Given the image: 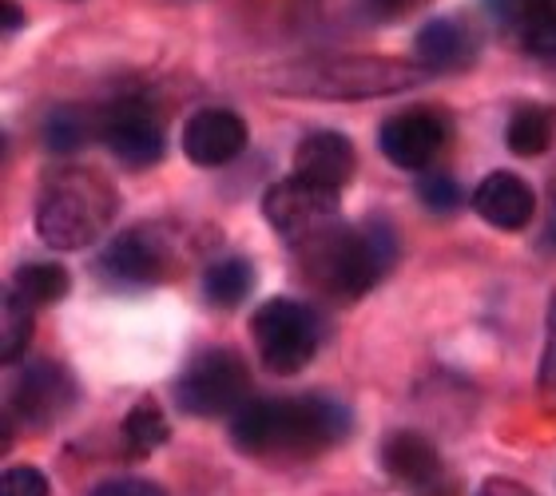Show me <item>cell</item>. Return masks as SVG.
Returning a JSON list of instances; mask_svg holds the SVG:
<instances>
[{
    "instance_id": "obj_1",
    "label": "cell",
    "mask_w": 556,
    "mask_h": 496,
    "mask_svg": "<svg viewBox=\"0 0 556 496\" xmlns=\"http://www.w3.org/2000/svg\"><path fill=\"white\" fill-rule=\"evenodd\" d=\"M350 429H354V417L346 405L323 397V393L258 397L231 417L235 449L247 457H267V461L318 457V453L342 445L350 437Z\"/></svg>"
},
{
    "instance_id": "obj_2",
    "label": "cell",
    "mask_w": 556,
    "mask_h": 496,
    "mask_svg": "<svg viewBox=\"0 0 556 496\" xmlns=\"http://www.w3.org/2000/svg\"><path fill=\"white\" fill-rule=\"evenodd\" d=\"M302 246L306 275L342 302H354L370 294L397 263V239L382 219H370L362 227H326Z\"/></svg>"
},
{
    "instance_id": "obj_3",
    "label": "cell",
    "mask_w": 556,
    "mask_h": 496,
    "mask_svg": "<svg viewBox=\"0 0 556 496\" xmlns=\"http://www.w3.org/2000/svg\"><path fill=\"white\" fill-rule=\"evenodd\" d=\"M116 219V191L92 167H64L36 203V234L52 251H88Z\"/></svg>"
},
{
    "instance_id": "obj_4",
    "label": "cell",
    "mask_w": 556,
    "mask_h": 496,
    "mask_svg": "<svg viewBox=\"0 0 556 496\" xmlns=\"http://www.w3.org/2000/svg\"><path fill=\"white\" fill-rule=\"evenodd\" d=\"M426 80V68L390 56H338L299 64L278 76V88L290 96H314V100H374L417 88Z\"/></svg>"
},
{
    "instance_id": "obj_5",
    "label": "cell",
    "mask_w": 556,
    "mask_h": 496,
    "mask_svg": "<svg viewBox=\"0 0 556 496\" xmlns=\"http://www.w3.org/2000/svg\"><path fill=\"white\" fill-rule=\"evenodd\" d=\"M251 397V370L231 346L199 349L187 370L175 378V402L187 417H235Z\"/></svg>"
},
{
    "instance_id": "obj_6",
    "label": "cell",
    "mask_w": 556,
    "mask_h": 496,
    "mask_svg": "<svg viewBox=\"0 0 556 496\" xmlns=\"http://www.w3.org/2000/svg\"><path fill=\"white\" fill-rule=\"evenodd\" d=\"M251 338L263 366L278 378H290L306 370L323 346V318L294 298H270L251 318Z\"/></svg>"
},
{
    "instance_id": "obj_7",
    "label": "cell",
    "mask_w": 556,
    "mask_h": 496,
    "mask_svg": "<svg viewBox=\"0 0 556 496\" xmlns=\"http://www.w3.org/2000/svg\"><path fill=\"white\" fill-rule=\"evenodd\" d=\"M80 390L64 366L56 361H28L21 378L9 385V402H4V441L24 433H40V429L56 425L72 414Z\"/></svg>"
},
{
    "instance_id": "obj_8",
    "label": "cell",
    "mask_w": 556,
    "mask_h": 496,
    "mask_svg": "<svg viewBox=\"0 0 556 496\" xmlns=\"http://www.w3.org/2000/svg\"><path fill=\"white\" fill-rule=\"evenodd\" d=\"M338 211H342V199H338L334 187L314 183L299 171L290 179H278L263 195V219L270 222V231L278 239H287L294 246L314 239L326 227H334Z\"/></svg>"
},
{
    "instance_id": "obj_9",
    "label": "cell",
    "mask_w": 556,
    "mask_h": 496,
    "mask_svg": "<svg viewBox=\"0 0 556 496\" xmlns=\"http://www.w3.org/2000/svg\"><path fill=\"white\" fill-rule=\"evenodd\" d=\"M100 139L108 143V151L119 160V167L128 171H148L163 160L167 136H163L160 112H151L148 100L124 96L100 116Z\"/></svg>"
},
{
    "instance_id": "obj_10",
    "label": "cell",
    "mask_w": 556,
    "mask_h": 496,
    "mask_svg": "<svg viewBox=\"0 0 556 496\" xmlns=\"http://www.w3.org/2000/svg\"><path fill=\"white\" fill-rule=\"evenodd\" d=\"M175 246L163 227H131L116 234L100 254V275L116 287H155L172 275Z\"/></svg>"
},
{
    "instance_id": "obj_11",
    "label": "cell",
    "mask_w": 556,
    "mask_h": 496,
    "mask_svg": "<svg viewBox=\"0 0 556 496\" xmlns=\"http://www.w3.org/2000/svg\"><path fill=\"white\" fill-rule=\"evenodd\" d=\"M450 139V127L445 119L433 112V107H406L382 124V155L402 171H426L429 163L438 160L441 148Z\"/></svg>"
},
{
    "instance_id": "obj_12",
    "label": "cell",
    "mask_w": 556,
    "mask_h": 496,
    "mask_svg": "<svg viewBox=\"0 0 556 496\" xmlns=\"http://www.w3.org/2000/svg\"><path fill=\"white\" fill-rule=\"evenodd\" d=\"M247 124L231 107H203L184 124V155L195 167H227L247 151Z\"/></svg>"
},
{
    "instance_id": "obj_13",
    "label": "cell",
    "mask_w": 556,
    "mask_h": 496,
    "mask_svg": "<svg viewBox=\"0 0 556 496\" xmlns=\"http://www.w3.org/2000/svg\"><path fill=\"white\" fill-rule=\"evenodd\" d=\"M473 211L497 231H525L536 215V195L521 175L493 171L473 187Z\"/></svg>"
},
{
    "instance_id": "obj_14",
    "label": "cell",
    "mask_w": 556,
    "mask_h": 496,
    "mask_svg": "<svg viewBox=\"0 0 556 496\" xmlns=\"http://www.w3.org/2000/svg\"><path fill=\"white\" fill-rule=\"evenodd\" d=\"M294 171L314 179V183L342 191L358 171V151L342 131H311L294 148Z\"/></svg>"
},
{
    "instance_id": "obj_15",
    "label": "cell",
    "mask_w": 556,
    "mask_h": 496,
    "mask_svg": "<svg viewBox=\"0 0 556 496\" xmlns=\"http://www.w3.org/2000/svg\"><path fill=\"white\" fill-rule=\"evenodd\" d=\"M414 56L426 72H438V76H450V72L473 68L477 60V36L473 28H465L462 21L453 16H441V21H429L414 40Z\"/></svg>"
},
{
    "instance_id": "obj_16",
    "label": "cell",
    "mask_w": 556,
    "mask_h": 496,
    "mask_svg": "<svg viewBox=\"0 0 556 496\" xmlns=\"http://www.w3.org/2000/svg\"><path fill=\"white\" fill-rule=\"evenodd\" d=\"M382 469L394 485L426 488L441 476V453L426 433L397 429L382 441Z\"/></svg>"
},
{
    "instance_id": "obj_17",
    "label": "cell",
    "mask_w": 556,
    "mask_h": 496,
    "mask_svg": "<svg viewBox=\"0 0 556 496\" xmlns=\"http://www.w3.org/2000/svg\"><path fill=\"white\" fill-rule=\"evenodd\" d=\"M255 290V263L243 258V254H227V258H215L203 275V294H207L211 306L219 310H239Z\"/></svg>"
},
{
    "instance_id": "obj_18",
    "label": "cell",
    "mask_w": 556,
    "mask_h": 496,
    "mask_svg": "<svg viewBox=\"0 0 556 496\" xmlns=\"http://www.w3.org/2000/svg\"><path fill=\"white\" fill-rule=\"evenodd\" d=\"M556 139V112L545 104H525L513 112L509 127H505V143H509L513 155H545Z\"/></svg>"
},
{
    "instance_id": "obj_19",
    "label": "cell",
    "mask_w": 556,
    "mask_h": 496,
    "mask_svg": "<svg viewBox=\"0 0 556 496\" xmlns=\"http://www.w3.org/2000/svg\"><path fill=\"white\" fill-rule=\"evenodd\" d=\"M119 433H124V449H128V457L139 461V457H151L160 445H167V437H172V421H167V414L160 409L155 397H143V402H136L128 409Z\"/></svg>"
},
{
    "instance_id": "obj_20",
    "label": "cell",
    "mask_w": 556,
    "mask_h": 496,
    "mask_svg": "<svg viewBox=\"0 0 556 496\" xmlns=\"http://www.w3.org/2000/svg\"><path fill=\"white\" fill-rule=\"evenodd\" d=\"M12 294L24 298L28 306H56L60 298H68L72 275L60 263H24L16 275H12Z\"/></svg>"
},
{
    "instance_id": "obj_21",
    "label": "cell",
    "mask_w": 556,
    "mask_h": 496,
    "mask_svg": "<svg viewBox=\"0 0 556 496\" xmlns=\"http://www.w3.org/2000/svg\"><path fill=\"white\" fill-rule=\"evenodd\" d=\"M96 131H100V116L84 112V107L64 104L48 116L45 143H48V151H56V155H76V151H80Z\"/></svg>"
},
{
    "instance_id": "obj_22",
    "label": "cell",
    "mask_w": 556,
    "mask_h": 496,
    "mask_svg": "<svg viewBox=\"0 0 556 496\" xmlns=\"http://www.w3.org/2000/svg\"><path fill=\"white\" fill-rule=\"evenodd\" d=\"M517 33L536 56H556V0H517Z\"/></svg>"
},
{
    "instance_id": "obj_23",
    "label": "cell",
    "mask_w": 556,
    "mask_h": 496,
    "mask_svg": "<svg viewBox=\"0 0 556 496\" xmlns=\"http://www.w3.org/2000/svg\"><path fill=\"white\" fill-rule=\"evenodd\" d=\"M33 330H36V318H33V306L16 294H4V318H0V358L9 361H21L24 349L33 346Z\"/></svg>"
},
{
    "instance_id": "obj_24",
    "label": "cell",
    "mask_w": 556,
    "mask_h": 496,
    "mask_svg": "<svg viewBox=\"0 0 556 496\" xmlns=\"http://www.w3.org/2000/svg\"><path fill=\"white\" fill-rule=\"evenodd\" d=\"M417 199L426 203L433 215H453V211L465 203V187L453 179V175H426L421 183H417Z\"/></svg>"
},
{
    "instance_id": "obj_25",
    "label": "cell",
    "mask_w": 556,
    "mask_h": 496,
    "mask_svg": "<svg viewBox=\"0 0 556 496\" xmlns=\"http://www.w3.org/2000/svg\"><path fill=\"white\" fill-rule=\"evenodd\" d=\"M52 485L36 465H12L0 476V496H48Z\"/></svg>"
},
{
    "instance_id": "obj_26",
    "label": "cell",
    "mask_w": 556,
    "mask_h": 496,
    "mask_svg": "<svg viewBox=\"0 0 556 496\" xmlns=\"http://www.w3.org/2000/svg\"><path fill=\"white\" fill-rule=\"evenodd\" d=\"M426 4L429 0H346V9L358 12L362 21H402Z\"/></svg>"
},
{
    "instance_id": "obj_27",
    "label": "cell",
    "mask_w": 556,
    "mask_h": 496,
    "mask_svg": "<svg viewBox=\"0 0 556 496\" xmlns=\"http://www.w3.org/2000/svg\"><path fill=\"white\" fill-rule=\"evenodd\" d=\"M541 390L556 405V294L548 302V326H545V358H541Z\"/></svg>"
},
{
    "instance_id": "obj_28",
    "label": "cell",
    "mask_w": 556,
    "mask_h": 496,
    "mask_svg": "<svg viewBox=\"0 0 556 496\" xmlns=\"http://www.w3.org/2000/svg\"><path fill=\"white\" fill-rule=\"evenodd\" d=\"M92 496H167L155 481H143V476H112L104 485H96Z\"/></svg>"
},
{
    "instance_id": "obj_29",
    "label": "cell",
    "mask_w": 556,
    "mask_h": 496,
    "mask_svg": "<svg viewBox=\"0 0 556 496\" xmlns=\"http://www.w3.org/2000/svg\"><path fill=\"white\" fill-rule=\"evenodd\" d=\"M477 496H536V493L525 488L521 481H509V476H489V481H481Z\"/></svg>"
},
{
    "instance_id": "obj_30",
    "label": "cell",
    "mask_w": 556,
    "mask_h": 496,
    "mask_svg": "<svg viewBox=\"0 0 556 496\" xmlns=\"http://www.w3.org/2000/svg\"><path fill=\"white\" fill-rule=\"evenodd\" d=\"M24 24V12L16 9V4H12V0H4V33H16V28H21Z\"/></svg>"
},
{
    "instance_id": "obj_31",
    "label": "cell",
    "mask_w": 556,
    "mask_h": 496,
    "mask_svg": "<svg viewBox=\"0 0 556 496\" xmlns=\"http://www.w3.org/2000/svg\"><path fill=\"white\" fill-rule=\"evenodd\" d=\"M553 203H556V175H553Z\"/></svg>"
}]
</instances>
